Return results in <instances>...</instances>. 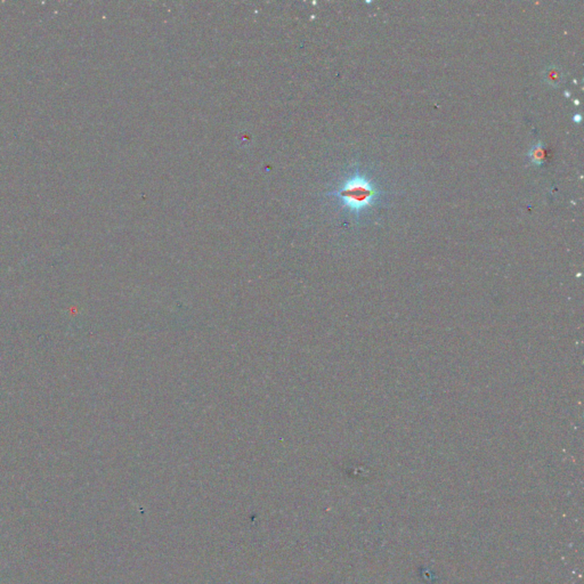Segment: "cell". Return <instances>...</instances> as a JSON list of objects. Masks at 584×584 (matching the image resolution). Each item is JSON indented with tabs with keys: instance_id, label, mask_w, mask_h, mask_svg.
<instances>
[{
	"instance_id": "cell-1",
	"label": "cell",
	"mask_w": 584,
	"mask_h": 584,
	"mask_svg": "<svg viewBox=\"0 0 584 584\" xmlns=\"http://www.w3.org/2000/svg\"><path fill=\"white\" fill-rule=\"evenodd\" d=\"M339 196L345 203L346 207L354 213L371 206L372 202L377 199L378 192L375 186L363 176H354L344 184Z\"/></svg>"
},
{
	"instance_id": "cell-2",
	"label": "cell",
	"mask_w": 584,
	"mask_h": 584,
	"mask_svg": "<svg viewBox=\"0 0 584 584\" xmlns=\"http://www.w3.org/2000/svg\"><path fill=\"white\" fill-rule=\"evenodd\" d=\"M528 158H530V161L533 166H543L545 163V159H547L545 144L539 142V143L532 146L530 152H528Z\"/></svg>"
},
{
	"instance_id": "cell-3",
	"label": "cell",
	"mask_w": 584,
	"mask_h": 584,
	"mask_svg": "<svg viewBox=\"0 0 584 584\" xmlns=\"http://www.w3.org/2000/svg\"><path fill=\"white\" fill-rule=\"evenodd\" d=\"M545 79L551 86H558L561 80V72L559 67H556V65H551V67H548L547 71H545Z\"/></svg>"
},
{
	"instance_id": "cell-4",
	"label": "cell",
	"mask_w": 584,
	"mask_h": 584,
	"mask_svg": "<svg viewBox=\"0 0 584 584\" xmlns=\"http://www.w3.org/2000/svg\"><path fill=\"white\" fill-rule=\"evenodd\" d=\"M581 120H582L581 114H576V116H574L575 123H581Z\"/></svg>"
}]
</instances>
